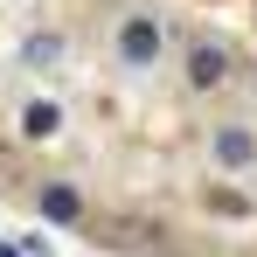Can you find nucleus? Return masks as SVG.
<instances>
[{
    "label": "nucleus",
    "instance_id": "1",
    "mask_svg": "<svg viewBox=\"0 0 257 257\" xmlns=\"http://www.w3.org/2000/svg\"><path fill=\"white\" fill-rule=\"evenodd\" d=\"M209 153H215V167H222V174H250V167H257V139H250L243 125H215Z\"/></svg>",
    "mask_w": 257,
    "mask_h": 257
},
{
    "label": "nucleus",
    "instance_id": "2",
    "mask_svg": "<svg viewBox=\"0 0 257 257\" xmlns=\"http://www.w3.org/2000/svg\"><path fill=\"white\" fill-rule=\"evenodd\" d=\"M188 77H195V90H215L229 77V56H222V49H195V56H188Z\"/></svg>",
    "mask_w": 257,
    "mask_h": 257
}]
</instances>
